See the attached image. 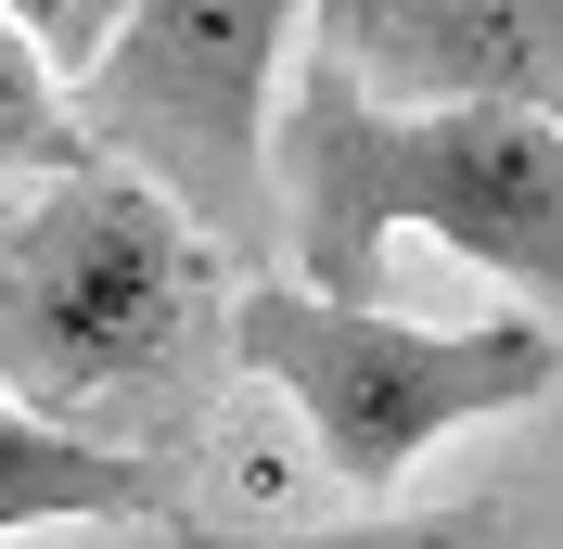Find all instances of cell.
Returning a JSON list of instances; mask_svg holds the SVG:
<instances>
[{"label": "cell", "instance_id": "5b68a950", "mask_svg": "<svg viewBox=\"0 0 563 549\" xmlns=\"http://www.w3.org/2000/svg\"><path fill=\"white\" fill-rule=\"evenodd\" d=\"M385 103H526L563 128V0H308Z\"/></svg>", "mask_w": 563, "mask_h": 549}, {"label": "cell", "instance_id": "277c9868", "mask_svg": "<svg viewBox=\"0 0 563 549\" xmlns=\"http://www.w3.org/2000/svg\"><path fill=\"white\" fill-rule=\"evenodd\" d=\"M308 26V0H129V26L103 38V65L65 77L77 128L129 154L141 179H167L179 217L244 269L282 231V38Z\"/></svg>", "mask_w": 563, "mask_h": 549}, {"label": "cell", "instance_id": "52a82bcc", "mask_svg": "<svg viewBox=\"0 0 563 549\" xmlns=\"http://www.w3.org/2000/svg\"><path fill=\"white\" fill-rule=\"evenodd\" d=\"M77 154H103V141L77 128L65 65H52V52L0 13V179H13V167H77Z\"/></svg>", "mask_w": 563, "mask_h": 549}, {"label": "cell", "instance_id": "3957f363", "mask_svg": "<svg viewBox=\"0 0 563 549\" xmlns=\"http://www.w3.org/2000/svg\"><path fill=\"white\" fill-rule=\"evenodd\" d=\"M231 358L308 422V447L358 498H385L435 435L526 410L563 371V345L538 320L422 333V320H385V294H320V281H282V269H231Z\"/></svg>", "mask_w": 563, "mask_h": 549}, {"label": "cell", "instance_id": "7a4b0ae2", "mask_svg": "<svg viewBox=\"0 0 563 549\" xmlns=\"http://www.w3.org/2000/svg\"><path fill=\"white\" fill-rule=\"evenodd\" d=\"M282 243L320 294H385V243L435 231L487 281L563 307V128L526 103H385L372 77L308 38L282 77Z\"/></svg>", "mask_w": 563, "mask_h": 549}, {"label": "cell", "instance_id": "8992f818", "mask_svg": "<svg viewBox=\"0 0 563 549\" xmlns=\"http://www.w3.org/2000/svg\"><path fill=\"white\" fill-rule=\"evenodd\" d=\"M179 473L154 447H103L77 422H38L26 396H0V537L26 524H167Z\"/></svg>", "mask_w": 563, "mask_h": 549}, {"label": "cell", "instance_id": "9c48e42d", "mask_svg": "<svg viewBox=\"0 0 563 549\" xmlns=\"http://www.w3.org/2000/svg\"><path fill=\"white\" fill-rule=\"evenodd\" d=\"M0 13H13V26H26L65 77H90V65H103V38L129 26V0H0Z\"/></svg>", "mask_w": 563, "mask_h": 549}, {"label": "cell", "instance_id": "6da1fadb", "mask_svg": "<svg viewBox=\"0 0 563 549\" xmlns=\"http://www.w3.org/2000/svg\"><path fill=\"white\" fill-rule=\"evenodd\" d=\"M231 358V269L129 154L0 179V396L103 447H192Z\"/></svg>", "mask_w": 563, "mask_h": 549}, {"label": "cell", "instance_id": "ba28073f", "mask_svg": "<svg viewBox=\"0 0 563 549\" xmlns=\"http://www.w3.org/2000/svg\"><path fill=\"white\" fill-rule=\"evenodd\" d=\"M179 549H487V512H410V524H308V537H282V524H218L179 498L167 512Z\"/></svg>", "mask_w": 563, "mask_h": 549}]
</instances>
